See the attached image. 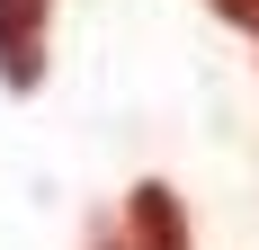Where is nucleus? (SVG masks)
Instances as JSON below:
<instances>
[{
    "mask_svg": "<svg viewBox=\"0 0 259 250\" xmlns=\"http://www.w3.org/2000/svg\"><path fill=\"white\" fill-rule=\"evenodd\" d=\"M45 18H54V0H0V80L9 90L45 80Z\"/></svg>",
    "mask_w": 259,
    "mask_h": 250,
    "instance_id": "1",
    "label": "nucleus"
},
{
    "mask_svg": "<svg viewBox=\"0 0 259 250\" xmlns=\"http://www.w3.org/2000/svg\"><path fill=\"white\" fill-rule=\"evenodd\" d=\"M125 250H197V232H188V205H179V188L143 179V188L125 197Z\"/></svg>",
    "mask_w": 259,
    "mask_h": 250,
    "instance_id": "2",
    "label": "nucleus"
},
{
    "mask_svg": "<svg viewBox=\"0 0 259 250\" xmlns=\"http://www.w3.org/2000/svg\"><path fill=\"white\" fill-rule=\"evenodd\" d=\"M206 9H214V18H233L241 36H259V0H206Z\"/></svg>",
    "mask_w": 259,
    "mask_h": 250,
    "instance_id": "3",
    "label": "nucleus"
}]
</instances>
